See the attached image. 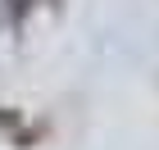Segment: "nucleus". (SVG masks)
<instances>
[{"label":"nucleus","instance_id":"obj_1","mask_svg":"<svg viewBox=\"0 0 159 150\" xmlns=\"http://www.w3.org/2000/svg\"><path fill=\"white\" fill-rule=\"evenodd\" d=\"M37 5L41 0H5V5H0V18H5L9 27H23V18L37 9Z\"/></svg>","mask_w":159,"mask_h":150}]
</instances>
